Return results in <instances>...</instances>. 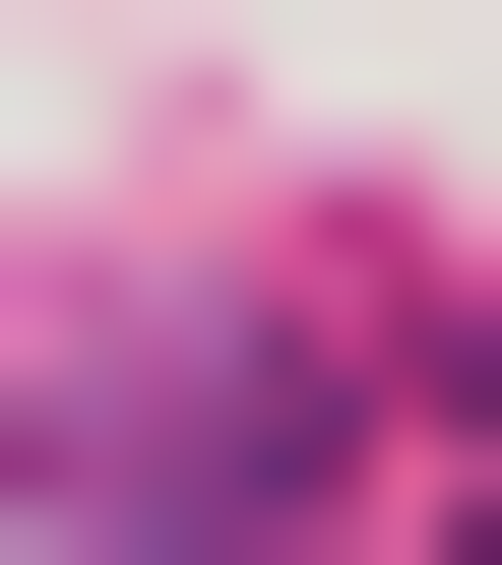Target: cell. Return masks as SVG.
Returning a JSON list of instances; mask_svg holds the SVG:
<instances>
[{"mask_svg": "<svg viewBox=\"0 0 502 565\" xmlns=\"http://www.w3.org/2000/svg\"><path fill=\"white\" fill-rule=\"evenodd\" d=\"M189 503H252L189 377H0V565H189Z\"/></svg>", "mask_w": 502, "mask_h": 565, "instance_id": "cell-1", "label": "cell"}]
</instances>
